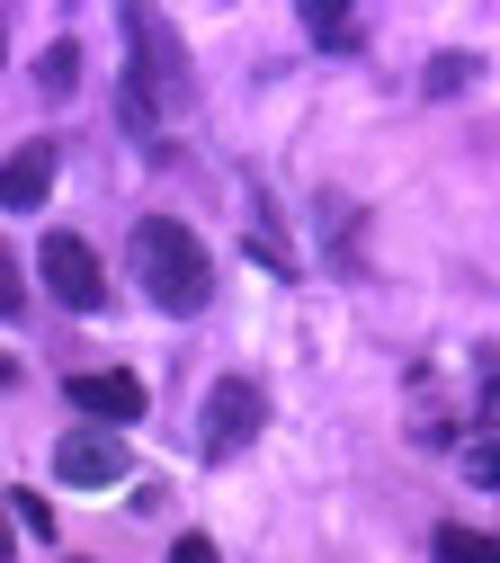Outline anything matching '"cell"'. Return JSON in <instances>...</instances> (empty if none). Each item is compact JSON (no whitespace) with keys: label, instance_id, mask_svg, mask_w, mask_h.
Instances as JSON below:
<instances>
[{"label":"cell","instance_id":"obj_1","mask_svg":"<svg viewBox=\"0 0 500 563\" xmlns=\"http://www.w3.org/2000/svg\"><path fill=\"white\" fill-rule=\"evenodd\" d=\"M134 277H143V296L162 313H205L214 305V260L179 216H143L134 224Z\"/></svg>","mask_w":500,"mask_h":563},{"label":"cell","instance_id":"obj_2","mask_svg":"<svg viewBox=\"0 0 500 563\" xmlns=\"http://www.w3.org/2000/svg\"><path fill=\"white\" fill-rule=\"evenodd\" d=\"M125 45H134V81L153 90V108H188L197 99V81H188V54H179V36H170V19L162 10H125Z\"/></svg>","mask_w":500,"mask_h":563},{"label":"cell","instance_id":"obj_3","mask_svg":"<svg viewBox=\"0 0 500 563\" xmlns=\"http://www.w3.org/2000/svg\"><path fill=\"white\" fill-rule=\"evenodd\" d=\"M259 430H268V394H259L251 376H224V385L205 394V411H197V448H205L214 465H224V456H242Z\"/></svg>","mask_w":500,"mask_h":563},{"label":"cell","instance_id":"obj_4","mask_svg":"<svg viewBox=\"0 0 500 563\" xmlns=\"http://www.w3.org/2000/svg\"><path fill=\"white\" fill-rule=\"evenodd\" d=\"M36 268H45V287H54V305H71V313H99V305H108V277H99V251H90L81 233H45Z\"/></svg>","mask_w":500,"mask_h":563},{"label":"cell","instance_id":"obj_5","mask_svg":"<svg viewBox=\"0 0 500 563\" xmlns=\"http://www.w3.org/2000/svg\"><path fill=\"white\" fill-rule=\"evenodd\" d=\"M54 474H63L71 492H108V483H125V439H116V430H71V439L54 448Z\"/></svg>","mask_w":500,"mask_h":563},{"label":"cell","instance_id":"obj_6","mask_svg":"<svg viewBox=\"0 0 500 563\" xmlns=\"http://www.w3.org/2000/svg\"><path fill=\"white\" fill-rule=\"evenodd\" d=\"M54 144H45V134H36V144H19L10 162H0V216H36V206L54 197Z\"/></svg>","mask_w":500,"mask_h":563},{"label":"cell","instance_id":"obj_7","mask_svg":"<svg viewBox=\"0 0 500 563\" xmlns=\"http://www.w3.org/2000/svg\"><path fill=\"white\" fill-rule=\"evenodd\" d=\"M63 394H71V411H90V420H108V430H116V420H143V402H153V394H143V376H125V367H99V376H71Z\"/></svg>","mask_w":500,"mask_h":563},{"label":"cell","instance_id":"obj_8","mask_svg":"<svg viewBox=\"0 0 500 563\" xmlns=\"http://www.w3.org/2000/svg\"><path fill=\"white\" fill-rule=\"evenodd\" d=\"M429 554H438V563H500V537H482V528H438V537H429Z\"/></svg>","mask_w":500,"mask_h":563},{"label":"cell","instance_id":"obj_9","mask_svg":"<svg viewBox=\"0 0 500 563\" xmlns=\"http://www.w3.org/2000/svg\"><path fill=\"white\" fill-rule=\"evenodd\" d=\"M36 90H45V99H71V90H81V45H71V36H63V45H45Z\"/></svg>","mask_w":500,"mask_h":563},{"label":"cell","instance_id":"obj_10","mask_svg":"<svg viewBox=\"0 0 500 563\" xmlns=\"http://www.w3.org/2000/svg\"><path fill=\"white\" fill-rule=\"evenodd\" d=\"M474 73H482L474 54H438V63L420 73V90H429V99H456V90H474Z\"/></svg>","mask_w":500,"mask_h":563},{"label":"cell","instance_id":"obj_11","mask_svg":"<svg viewBox=\"0 0 500 563\" xmlns=\"http://www.w3.org/2000/svg\"><path fill=\"white\" fill-rule=\"evenodd\" d=\"M10 510H19L27 537H54V501H45V492H10Z\"/></svg>","mask_w":500,"mask_h":563},{"label":"cell","instance_id":"obj_12","mask_svg":"<svg viewBox=\"0 0 500 563\" xmlns=\"http://www.w3.org/2000/svg\"><path fill=\"white\" fill-rule=\"evenodd\" d=\"M304 19H313V36H322V45H340V54L357 45V27H348V19L331 10V0H313V10H304Z\"/></svg>","mask_w":500,"mask_h":563},{"label":"cell","instance_id":"obj_13","mask_svg":"<svg viewBox=\"0 0 500 563\" xmlns=\"http://www.w3.org/2000/svg\"><path fill=\"white\" fill-rule=\"evenodd\" d=\"M19 305H27V287H19V260H10V251H0V322H10Z\"/></svg>","mask_w":500,"mask_h":563},{"label":"cell","instance_id":"obj_14","mask_svg":"<svg viewBox=\"0 0 500 563\" xmlns=\"http://www.w3.org/2000/svg\"><path fill=\"white\" fill-rule=\"evenodd\" d=\"M170 563H224V554H214V537H179V545H170Z\"/></svg>","mask_w":500,"mask_h":563},{"label":"cell","instance_id":"obj_15","mask_svg":"<svg viewBox=\"0 0 500 563\" xmlns=\"http://www.w3.org/2000/svg\"><path fill=\"white\" fill-rule=\"evenodd\" d=\"M10 545H19V537H10V519H0V563H10Z\"/></svg>","mask_w":500,"mask_h":563}]
</instances>
